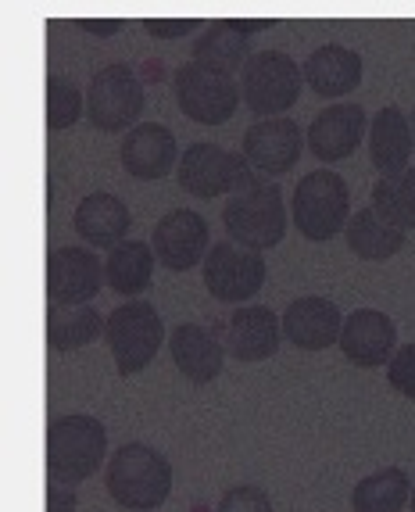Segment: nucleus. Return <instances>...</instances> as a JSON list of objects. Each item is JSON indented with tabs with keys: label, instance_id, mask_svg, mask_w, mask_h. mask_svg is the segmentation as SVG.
<instances>
[{
	"label": "nucleus",
	"instance_id": "nucleus-30",
	"mask_svg": "<svg viewBox=\"0 0 415 512\" xmlns=\"http://www.w3.org/2000/svg\"><path fill=\"white\" fill-rule=\"evenodd\" d=\"M215 512H272V498L258 484H233L229 491H222Z\"/></svg>",
	"mask_w": 415,
	"mask_h": 512
},
{
	"label": "nucleus",
	"instance_id": "nucleus-13",
	"mask_svg": "<svg viewBox=\"0 0 415 512\" xmlns=\"http://www.w3.org/2000/svg\"><path fill=\"white\" fill-rule=\"evenodd\" d=\"M154 258L169 273H187L194 265H204L212 240H208V222L194 208H172L158 219L151 237Z\"/></svg>",
	"mask_w": 415,
	"mask_h": 512
},
{
	"label": "nucleus",
	"instance_id": "nucleus-34",
	"mask_svg": "<svg viewBox=\"0 0 415 512\" xmlns=\"http://www.w3.org/2000/svg\"><path fill=\"white\" fill-rule=\"evenodd\" d=\"M79 29L94 36H115L122 29V22H115V18H111V22H94V18H90V22H79Z\"/></svg>",
	"mask_w": 415,
	"mask_h": 512
},
{
	"label": "nucleus",
	"instance_id": "nucleus-4",
	"mask_svg": "<svg viewBox=\"0 0 415 512\" xmlns=\"http://www.w3.org/2000/svg\"><path fill=\"white\" fill-rule=\"evenodd\" d=\"M290 219H294L297 233L312 244H326V240L348 230L351 190L344 176H337L333 169L308 172L290 197Z\"/></svg>",
	"mask_w": 415,
	"mask_h": 512
},
{
	"label": "nucleus",
	"instance_id": "nucleus-27",
	"mask_svg": "<svg viewBox=\"0 0 415 512\" xmlns=\"http://www.w3.org/2000/svg\"><path fill=\"white\" fill-rule=\"evenodd\" d=\"M412 502V480L398 466L362 477L351 491V512H401Z\"/></svg>",
	"mask_w": 415,
	"mask_h": 512
},
{
	"label": "nucleus",
	"instance_id": "nucleus-31",
	"mask_svg": "<svg viewBox=\"0 0 415 512\" xmlns=\"http://www.w3.org/2000/svg\"><path fill=\"white\" fill-rule=\"evenodd\" d=\"M387 384L398 394H405L408 402H415V341L394 351V359L387 366Z\"/></svg>",
	"mask_w": 415,
	"mask_h": 512
},
{
	"label": "nucleus",
	"instance_id": "nucleus-25",
	"mask_svg": "<svg viewBox=\"0 0 415 512\" xmlns=\"http://www.w3.org/2000/svg\"><path fill=\"white\" fill-rule=\"evenodd\" d=\"M104 330H108V319H104L94 305H86V308L51 305V312H47V344H51L54 351L90 348V344L104 341Z\"/></svg>",
	"mask_w": 415,
	"mask_h": 512
},
{
	"label": "nucleus",
	"instance_id": "nucleus-10",
	"mask_svg": "<svg viewBox=\"0 0 415 512\" xmlns=\"http://www.w3.org/2000/svg\"><path fill=\"white\" fill-rule=\"evenodd\" d=\"M204 287L215 301L222 305H247L258 291L265 287V276H269V265L258 251H247L233 240H219L212 244L208 258L201 265Z\"/></svg>",
	"mask_w": 415,
	"mask_h": 512
},
{
	"label": "nucleus",
	"instance_id": "nucleus-32",
	"mask_svg": "<svg viewBox=\"0 0 415 512\" xmlns=\"http://www.w3.org/2000/svg\"><path fill=\"white\" fill-rule=\"evenodd\" d=\"M201 22H190V18H172V22H161V18H147L144 29L154 40H179V36H190Z\"/></svg>",
	"mask_w": 415,
	"mask_h": 512
},
{
	"label": "nucleus",
	"instance_id": "nucleus-17",
	"mask_svg": "<svg viewBox=\"0 0 415 512\" xmlns=\"http://www.w3.org/2000/svg\"><path fill=\"white\" fill-rule=\"evenodd\" d=\"M122 169L133 176V180H165L169 172L179 169V147L172 137L169 126L161 122H140L136 129H129L126 140L119 147Z\"/></svg>",
	"mask_w": 415,
	"mask_h": 512
},
{
	"label": "nucleus",
	"instance_id": "nucleus-35",
	"mask_svg": "<svg viewBox=\"0 0 415 512\" xmlns=\"http://www.w3.org/2000/svg\"><path fill=\"white\" fill-rule=\"evenodd\" d=\"M140 79H144V83H154V79H161V65H158V61H147L144 69H140Z\"/></svg>",
	"mask_w": 415,
	"mask_h": 512
},
{
	"label": "nucleus",
	"instance_id": "nucleus-6",
	"mask_svg": "<svg viewBox=\"0 0 415 512\" xmlns=\"http://www.w3.org/2000/svg\"><path fill=\"white\" fill-rule=\"evenodd\" d=\"M305 72L283 51H255L240 69V97L258 119H283L301 97Z\"/></svg>",
	"mask_w": 415,
	"mask_h": 512
},
{
	"label": "nucleus",
	"instance_id": "nucleus-14",
	"mask_svg": "<svg viewBox=\"0 0 415 512\" xmlns=\"http://www.w3.org/2000/svg\"><path fill=\"white\" fill-rule=\"evenodd\" d=\"M340 355L358 369H383L390 366L398 344V326L380 308H355L344 316L340 330Z\"/></svg>",
	"mask_w": 415,
	"mask_h": 512
},
{
	"label": "nucleus",
	"instance_id": "nucleus-2",
	"mask_svg": "<svg viewBox=\"0 0 415 512\" xmlns=\"http://www.w3.org/2000/svg\"><path fill=\"white\" fill-rule=\"evenodd\" d=\"M222 230H226V240H233V244H240L247 251H258V255L280 248L290 230L283 190L262 176L251 187L226 197V205H222Z\"/></svg>",
	"mask_w": 415,
	"mask_h": 512
},
{
	"label": "nucleus",
	"instance_id": "nucleus-20",
	"mask_svg": "<svg viewBox=\"0 0 415 512\" xmlns=\"http://www.w3.org/2000/svg\"><path fill=\"white\" fill-rule=\"evenodd\" d=\"M301 72H305V83L312 94L326 97V101H337V97L355 94L358 86H362L365 61L362 54L344 47V43H322V47H315L308 54Z\"/></svg>",
	"mask_w": 415,
	"mask_h": 512
},
{
	"label": "nucleus",
	"instance_id": "nucleus-19",
	"mask_svg": "<svg viewBox=\"0 0 415 512\" xmlns=\"http://www.w3.org/2000/svg\"><path fill=\"white\" fill-rule=\"evenodd\" d=\"M72 230L86 240V248H104L115 251L129 240V230H133V212L122 197L104 194V190H94L79 201L76 215H72Z\"/></svg>",
	"mask_w": 415,
	"mask_h": 512
},
{
	"label": "nucleus",
	"instance_id": "nucleus-24",
	"mask_svg": "<svg viewBox=\"0 0 415 512\" xmlns=\"http://www.w3.org/2000/svg\"><path fill=\"white\" fill-rule=\"evenodd\" d=\"M154 248L144 244V240H126L122 248L108 251L104 258V283H108L111 291L122 294V298H133L136 294H144L154 280Z\"/></svg>",
	"mask_w": 415,
	"mask_h": 512
},
{
	"label": "nucleus",
	"instance_id": "nucleus-37",
	"mask_svg": "<svg viewBox=\"0 0 415 512\" xmlns=\"http://www.w3.org/2000/svg\"><path fill=\"white\" fill-rule=\"evenodd\" d=\"M408 505H412V512H415V484H412V502H408Z\"/></svg>",
	"mask_w": 415,
	"mask_h": 512
},
{
	"label": "nucleus",
	"instance_id": "nucleus-11",
	"mask_svg": "<svg viewBox=\"0 0 415 512\" xmlns=\"http://www.w3.org/2000/svg\"><path fill=\"white\" fill-rule=\"evenodd\" d=\"M104 287V262L94 248H65L51 251L47 258V298L58 308H86Z\"/></svg>",
	"mask_w": 415,
	"mask_h": 512
},
{
	"label": "nucleus",
	"instance_id": "nucleus-33",
	"mask_svg": "<svg viewBox=\"0 0 415 512\" xmlns=\"http://www.w3.org/2000/svg\"><path fill=\"white\" fill-rule=\"evenodd\" d=\"M76 505L79 491L72 484H61V480L47 484V512H76Z\"/></svg>",
	"mask_w": 415,
	"mask_h": 512
},
{
	"label": "nucleus",
	"instance_id": "nucleus-1",
	"mask_svg": "<svg viewBox=\"0 0 415 512\" xmlns=\"http://www.w3.org/2000/svg\"><path fill=\"white\" fill-rule=\"evenodd\" d=\"M104 487L115 505L129 512H154L172 495V462L151 444L129 441L108 459Z\"/></svg>",
	"mask_w": 415,
	"mask_h": 512
},
{
	"label": "nucleus",
	"instance_id": "nucleus-3",
	"mask_svg": "<svg viewBox=\"0 0 415 512\" xmlns=\"http://www.w3.org/2000/svg\"><path fill=\"white\" fill-rule=\"evenodd\" d=\"M108 459V427L97 416L72 412L47 427V477L61 484H83Z\"/></svg>",
	"mask_w": 415,
	"mask_h": 512
},
{
	"label": "nucleus",
	"instance_id": "nucleus-36",
	"mask_svg": "<svg viewBox=\"0 0 415 512\" xmlns=\"http://www.w3.org/2000/svg\"><path fill=\"white\" fill-rule=\"evenodd\" d=\"M408 122H412V137H415V108H412V115H408Z\"/></svg>",
	"mask_w": 415,
	"mask_h": 512
},
{
	"label": "nucleus",
	"instance_id": "nucleus-26",
	"mask_svg": "<svg viewBox=\"0 0 415 512\" xmlns=\"http://www.w3.org/2000/svg\"><path fill=\"white\" fill-rule=\"evenodd\" d=\"M344 240H348L351 255H358L362 262H387L405 248V233L387 226L373 208H362V212L351 215Z\"/></svg>",
	"mask_w": 415,
	"mask_h": 512
},
{
	"label": "nucleus",
	"instance_id": "nucleus-22",
	"mask_svg": "<svg viewBox=\"0 0 415 512\" xmlns=\"http://www.w3.org/2000/svg\"><path fill=\"white\" fill-rule=\"evenodd\" d=\"M415 154L412 122L398 104H387L369 119V162L380 172V180L387 176H401L408 169Z\"/></svg>",
	"mask_w": 415,
	"mask_h": 512
},
{
	"label": "nucleus",
	"instance_id": "nucleus-7",
	"mask_svg": "<svg viewBox=\"0 0 415 512\" xmlns=\"http://www.w3.org/2000/svg\"><path fill=\"white\" fill-rule=\"evenodd\" d=\"M144 79L140 72L115 61L104 65L90 76L86 86V119L101 133H129L140 126V111H144Z\"/></svg>",
	"mask_w": 415,
	"mask_h": 512
},
{
	"label": "nucleus",
	"instance_id": "nucleus-29",
	"mask_svg": "<svg viewBox=\"0 0 415 512\" xmlns=\"http://www.w3.org/2000/svg\"><path fill=\"white\" fill-rule=\"evenodd\" d=\"M86 115V94L79 90L68 76L47 79V129L51 133H65Z\"/></svg>",
	"mask_w": 415,
	"mask_h": 512
},
{
	"label": "nucleus",
	"instance_id": "nucleus-21",
	"mask_svg": "<svg viewBox=\"0 0 415 512\" xmlns=\"http://www.w3.org/2000/svg\"><path fill=\"white\" fill-rule=\"evenodd\" d=\"M169 355L190 384H212L226 366V344L201 323H179L169 333Z\"/></svg>",
	"mask_w": 415,
	"mask_h": 512
},
{
	"label": "nucleus",
	"instance_id": "nucleus-18",
	"mask_svg": "<svg viewBox=\"0 0 415 512\" xmlns=\"http://www.w3.org/2000/svg\"><path fill=\"white\" fill-rule=\"evenodd\" d=\"M283 319L269 305H240L226 323L222 344L237 362H265L280 351Z\"/></svg>",
	"mask_w": 415,
	"mask_h": 512
},
{
	"label": "nucleus",
	"instance_id": "nucleus-5",
	"mask_svg": "<svg viewBox=\"0 0 415 512\" xmlns=\"http://www.w3.org/2000/svg\"><path fill=\"white\" fill-rule=\"evenodd\" d=\"M176 180L190 197L215 201V197H233L237 190L251 187L255 180H262V172L251 169L244 154L226 151L212 140H201V144H190L183 151Z\"/></svg>",
	"mask_w": 415,
	"mask_h": 512
},
{
	"label": "nucleus",
	"instance_id": "nucleus-9",
	"mask_svg": "<svg viewBox=\"0 0 415 512\" xmlns=\"http://www.w3.org/2000/svg\"><path fill=\"white\" fill-rule=\"evenodd\" d=\"M172 94H176L179 111L187 119L201 122V126H222L237 115L240 108V79L229 72H219L201 61H187L179 65L172 76Z\"/></svg>",
	"mask_w": 415,
	"mask_h": 512
},
{
	"label": "nucleus",
	"instance_id": "nucleus-23",
	"mask_svg": "<svg viewBox=\"0 0 415 512\" xmlns=\"http://www.w3.org/2000/svg\"><path fill=\"white\" fill-rule=\"evenodd\" d=\"M269 26L272 22H212L194 40V61L233 76L251 58V36Z\"/></svg>",
	"mask_w": 415,
	"mask_h": 512
},
{
	"label": "nucleus",
	"instance_id": "nucleus-8",
	"mask_svg": "<svg viewBox=\"0 0 415 512\" xmlns=\"http://www.w3.org/2000/svg\"><path fill=\"white\" fill-rule=\"evenodd\" d=\"M104 344H108L119 376L144 373L154 362V355L161 351V344H165V323H161L158 308L151 301H126V305H119L108 316Z\"/></svg>",
	"mask_w": 415,
	"mask_h": 512
},
{
	"label": "nucleus",
	"instance_id": "nucleus-15",
	"mask_svg": "<svg viewBox=\"0 0 415 512\" xmlns=\"http://www.w3.org/2000/svg\"><path fill=\"white\" fill-rule=\"evenodd\" d=\"M365 129H369V119H365L362 104L355 101L330 104V108H322L312 119V126L305 133V144L322 165H337L362 147Z\"/></svg>",
	"mask_w": 415,
	"mask_h": 512
},
{
	"label": "nucleus",
	"instance_id": "nucleus-12",
	"mask_svg": "<svg viewBox=\"0 0 415 512\" xmlns=\"http://www.w3.org/2000/svg\"><path fill=\"white\" fill-rule=\"evenodd\" d=\"M240 154L255 172H262L265 180L272 176H287L297 169L301 154H305V129L297 126L290 115L283 119H258L255 126H247L244 140H240Z\"/></svg>",
	"mask_w": 415,
	"mask_h": 512
},
{
	"label": "nucleus",
	"instance_id": "nucleus-28",
	"mask_svg": "<svg viewBox=\"0 0 415 512\" xmlns=\"http://www.w3.org/2000/svg\"><path fill=\"white\" fill-rule=\"evenodd\" d=\"M373 208L387 226L408 233L415 230V169L408 165L401 176H387V180H376L373 187Z\"/></svg>",
	"mask_w": 415,
	"mask_h": 512
},
{
	"label": "nucleus",
	"instance_id": "nucleus-16",
	"mask_svg": "<svg viewBox=\"0 0 415 512\" xmlns=\"http://www.w3.org/2000/svg\"><path fill=\"white\" fill-rule=\"evenodd\" d=\"M344 330V312L337 301L322 298V294H305L294 298L283 312V341H290L301 351H326L340 344Z\"/></svg>",
	"mask_w": 415,
	"mask_h": 512
}]
</instances>
